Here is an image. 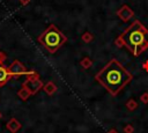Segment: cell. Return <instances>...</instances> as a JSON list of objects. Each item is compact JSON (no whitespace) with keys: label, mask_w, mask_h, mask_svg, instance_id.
I'll list each match as a JSON object with an SVG mask.
<instances>
[{"label":"cell","mask_w":148,"mask_h":133,"mask_svg":"<svg viewBox=\"0 0 148 133\" xmlns=\"http://www.w3.org/2000/svg\"><path fill=\"white\" fill-rule=\"evenodd\" d=\"M138 102L135 101V99H133V98H130L127 102H126V108H127V110H130V111H134L136 108H138Z\"/></svg>","instance_id":"4fadbf2b"},{"label":"cell","mask_w":148,"mask_h":133,"mask_svg":"<svg viewBox=\"0 0 148 133\" xmlns=\"http://www.w3.org/2000/svg\"><path fill=\"white\" fill-rule=\"evenodd\" d=\"M108 133H118V132H117V130H114V128H111V130H110Z\"/></svg>","instance_id":"d6986e66"},{"label":"cell","mask_w":148,"mask_h":133,"mask_svg":"<svg viewBox=\"0 0 148 133\" xmlns=\"http://www.w3.org/2000/svg\"><path fill=\"white\" fill-rule=\"evenodd\" d=\"M94 35L91 34V32H89V31H86V32H83L82 35H81V39H82V42H84V43H90V42H92L94 40Z\"/></svg>","instance_id":"7c38bea8"},{"label":"cell","mask_w":148,"mask_h":133,"mask_svg":"<svg viewBox=\"0 0 148 133\" xmlns=\"http://www.w3.org/2000/svg\"><path fill=\"white\" fill-rule=\"evenodd\" d=\"M17 96H18L22 101H27V99L31 96V94H30V91H29L25 87H22V88L17 91Z\"/></svg>","instance_id":"30bf717a"},{"label":"cell","mask_w":148,"mask_h":133,"mask_svg":"<svg viewBox=\"0 0 148 133\" xmlns=\"http://www.w3.org/2000/svg\"><path fill=\"white\" fill-rule=\"evenodd\" d=\"M123 132H124V133H133V132H134V127H133V125H131V124L125 125L124 128H123Z\"/></svg>","instance_id":"5bb4252c"},{"label":"cell","mask_w":148,"mask_h":133,"mask_svg":"<svg viewBox=\"0 0 148 133\" xmlns=\"http://www.w3.org/2000/svg\"><path fill=\"white\" fill-rule=\"evenodd\" d=\"M37 40L46 49L49 53H56L67 42V37L56 24H50L42 32V35L38 36Z\"/></svg>","instance_id":"3957f363"},{"label":"cell","mask_w":148,"mask_h":133,"mask_svg":"<svg viewBox=\"0 0 148 133\" xmlns=\"http://www.w3.org/2000/svg\"><path fill=\"white\" fill-rule=\"evenodd\" d=\"M140 102L143 103V104H148V93H147V91L143 93V94H141V96H140Z\"/></svg>","instance_id":"9a60e30c"},{"label":"cell","mask_w":148,"mask_h":133,"mask_svg":"<svg viewBox=\"0 0 148 133\" xmlns=\"http://www.w3.org/2000/svg\"><path fill=\"white\" fill-rule=\"evenodd\" d=\"M21 127H22V125H21V123H20L16 118H10V119L7 121V124H6V128H7L10 133H16Z\"/></svg>","instance_id":"52a82bcc"},{"label":"cell","mask_w":148,"mask_h":133,"mask_svg":"<svg viewBox=\"0 0 148 133\" xmlns=\"http://www.w3.org/2000/svg\"><path fill=\"white\" fill-rule=\"evenodd\" d=\"M6 59H7V54L3 51H0V65H3Z\"/></svg>","instance_id":"2e32d148"},{"label":"cell","mask_w":148,"mask_h":133,"mask_svg":"<svg viewBox=\"0 0 148 133\" xmlns=\"http://www.w3.org/2000/svg\"><path fill=\"white\" fill-rule=\"evenodd\" d=\"M8 71H9L10 76H14V77H20L21 75H25L28 73L25 66L18 60H14L8 66Z\"/></svg>","instance_id":"277c9868"},{"label":"cell","mask_w":148,"mask_h":133,"mask_svg":"<svg viewBox=\"0 0 148 133\" xmlns=\"http://www.w3.org/2000/svg\"><path fill=\"white\" fill-rule=\"evenodd\" d=\"M91 65H92V60H91L89 57H84V58H82L81 61H80V66H81L82 68H84V69L90 68Z\"/></svg>","instance_id":"8fae6325"},{"label":"cell","mask_w":148,"mask_h":133,"mask_svg":"<svg viewBox=\"0 0 148 133\" xmlns=\"http://www.w3.org/2000/svg\"><path fill=\"white\" fill-rule=\"evenodd\" d=\"M20 2H21V5L25 6V5H28V3L30 2V0H20Z\"/></svg>","instance_id":"ac0fdd59"},{"label":"cell","mask_w":148,"mask_h":133,"mask_svg":"<svg viewBox=\"0 0 148 133\" xmlns=\"http://www.w3.org/2000/svg\"><path fill=\"white\" fill-rule=\"evenodd\" d=\"M10 74H9V71H8V67L3 66V65H0V87H3L8 80L10 79Z\"/></svg>","instance_id":"ba28073f"},{"label":"cell","mask_w":148,"mask_h":133,"mask_svg":"<svg viewBox=\"0 0 148 133\" xmlns=\"http://www.w3.org/2000/svg\"><path fill=\"white\" fill-rule=\"evenodd\" d=\"M114 45L117 47L125 46L134 57H139L148 49V29L139 20H135L114 39Z\"/></svg>","instance_id":"7a4b0ae2"},{"label":"cell","mask_w":148,"mask_h":133,"mask_svg":"<svg viewBox=\"0 0 148 133\" xmlns=\"http://www.w3.org/2000/svg\"><path fill=\"white\" fill-rule=\"evenodd\" d=\"M43 90L45 91V94H46V95L52 96V95H54V94H56V91L58 90V88H57V86H56V83H54V82L49 81V82H46V83L44 84Z\"/></svg>","instance_id":"9c48e42d"},{"label":"cell","mask_w":148,"mask_h":133,"mask_svg":"<svg viewBox=\"0 0 148 133\" xmlns=\"http://www.w3.org/2000/svg\"><path fill=\"white\" fill-rule=\"evenodd\" d=\"M142 68H143L146 72H148V60H146V61L142 64Z\"/></svg>","instance_id":"e0dca14e"},{"label":"cell","mask_w":148,"mask_h":133,"mask_svg":"<svg viewBox=\"0 0 148 133\" xmlns=\"http://www.w3.org/2000/svg\"><path fill=\"white\" fill-rule=\"evenodd\" d=\"M134 12L132 8H130L127 5L121 6L118 10H117V16L123 21V22H128L131 19L134 17Z\"/></svg>","instance_id":"8992f818"},{"label":"cell","mask_w":148,"mask_h":133,"mask_svg":"<svg viewBox=\"0 0 148 133\" xmlns=\"http://www.w3.org/2000/svg\"><path fill=\"white\" fill-rule=\"evenodd\" d=\"M22 87H25L31 95H35L37 94L40 89H43L44 87V83L40 79H35V80H29V79H25V81L22 83Z\"/></svg>","instance_id":"5b68a950"},{"label":"cell","mask_w":148,"mask_h":133,"mask_svg":"<svg viewBox=\"0 0 148 133\" xmlns=\"http://www.w3.org/2000/svg\"><path fill=\"white\" fill-rule=\"evenodd\" d=\"M133 79V75L116 59H111L96 75L95 80L112 96H117Z\"/></svg>","instance_id":"6da1fadb"}]
</instances>
